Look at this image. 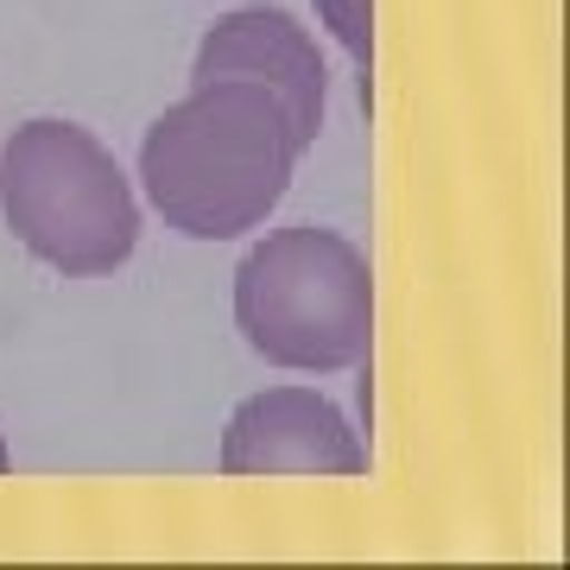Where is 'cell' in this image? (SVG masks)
<instances>
[{"instance_id": "6da1fadb", "label": "cell", "mask_w": 570, "mask_h": 570, "mask_svg": "<svg viewBox=\"0 0 570 570\" xmlns=\"http://www.w3.org/2000/svg\"><path fill=\"white\" fill-rule=\"evenodd\" d=\"M305 146L292 140L285 108L261 82H197L184 102H171L140 140V178L165 228L190 242H235L261 228Z\"/></svg>"}, {"instance_id": "277c9868", "label": "cell", "mask_w": 570, "mask_h": 570, "mask_svg": "<svg viewBox=\"0 0 570 570\" xmlns=\"http://www.w3.org/2000/svg\"><path fill=\"white\" fill-rule=\"evenodd\" d=\"M261 82L266 96L285 108L292 121V140L317 146L324 134V102H330V70L317 58L311 32L279 7H242L204 32L197 45V63H190V82Z\"/></svg>"}, {"instance_id": "52a82bcc", "label": "cell", "mask_w": 570, "mask_h": 570, "mask_svg": "<svg viewBox=\"0 0 570 570\" xmlns=\"http://www.w3.org/2000/svg\"><path fill=\"white\" fill-rule=\"evenodd\" d=\"M7 469H13V456H7V438H0V475H7Z\"/></svg>"}, {"instance_id": "7a4b0ae2", "label": "cell", "mask_w": 570, "mask_h": 570, "mask_svg": "<svg viewBox=\"0 0 570 570\" xmlns=\"http://www.w3.org/2000/svg\"><path fill=\"white\" fill-rule=\"evenodd\" d=\"M0 216L13 242L63 279L115 273L140 242V204L115 153L89 127L51 115L13 127L0 146Z\"/></svg>"}, {"instance_id": "5b68a950", "label": "cell", "mask_w": 570, "mask_h": 570, "mask_svg": "<svg viewBox=\"0 0 570 570\" xmlns=\"http://www.w3.org/2000/svg\"><path fill=\"white\" fill-rule=\"evenodd\" d=\"M367 450L311 387H266L223 431V475H362Z\"/></svg>"}, {"instance_id": "3957f363", "label": "cell", "mask_w": 570, "mask_h": 570, "mask_svg": "<svg viewBox=\"0 0 570 570\" xmlns=\"http://www.w3.org/2000/svg\"><path fill=\"white\" fill-rule=\"evenodd\" d=\"M235 324L273 367H355L374 336V279L362 247L311 223L273 228L235 266Z\"/></svg>"}, {"instance_id": "8992f818", "label": "cell", "mask_w": 570, "mask_h": 570, "mask_svg": "<svg viewBox=\"0 0 570 570\" xmlns=\"http://www.w3.org/2000/svg\"><path fill=\"white\" fill-rule=\"evenodd\" d=\"M317 20L336 32L355 70H362V96H367V58H374V32H367V0H317Z\"/></svg>"}]
</instances>
